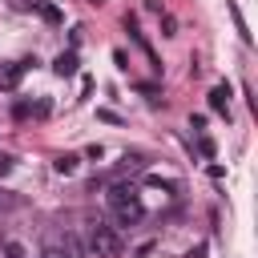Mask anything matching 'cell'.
I'll list each match as a JSON object with an SVG mask.
<instances>
[{
	"mask_svg": "<svg viewBox=\"0 0 258 258\" xmlns=\"http://www.w3.org/2000/svg\"><path fill=\"white\" fill-rule=\"evenodd\" d=\"M52 73H56V77H77V48L60 52V56L52 60Z\"/></svg>",
	"mask_w": 258,
	"mask_h": 258,
	"instance_id": "8992f818",
	"label": "cell"
},
{
	"mask_svg": "<svg viewBox=\"0 0 258 258\" xmlns=\"http://www.w3.org/2000/svg\"><path fill=\"white\" fill-rule=\"evenodd\" d=\"M145 8H149V12H165V8H161V0H145Z\"/></svg>",
	"mask_w": 258,
	"mask_h": 258,
	"instance_id": "ffe728a7",
	"label": "cell"
},
{
	"mask_svg": "<svg viewBox=\"0 0 258 258\" xmlns=\"http://www.w3.org/2000/svg\"><path fill=\"white\" fill-rule=\"evenodd\" d=\"M198 153H202V157H214V141L202 137V141H198Z\"/></svg>",
	"mask_w": 258,
	"mask_h": 258,
	"instance_id": "e0dca14e",
	"label": "cell"
},
{
	"mask_svg": "<svg viewBox=\"0 0 258 258\" xmlns=\"http://www.w3.org/2000/svg\"><path fill=\"white\" fill-rule=\"evenodd\" d=\"M32 8H36L48 24H60V8H56V4H32Z\"/></svg>",
	"mask_w": 258,
	"mask_h": 258,
	"instance_id": "8fae6325",
	"label": "cell"
},
{
	"mask_svg": "<svg viewBox=\"0 0 258 258\" xmlns=\"http://www.w3.org/2000/svg\"><path fill=\"white\" fill-rule=\"evenodd\" d=\"M137 93H145L149 101H157V85H137Z\"/></svg>",
	"mask_w": 258,
	"mask_h": 258,
	"instance_id": "d6986e66",
	"label": "cell"
},
{
	"mask_svg": "<svg viewBox=\"0 0 258 258\" xmlns=\"http://www.w3.org/2000/svg\"><path fill=\"white\" fill-rule=\"evenodd\" d=\"M28 113H32V105H24V101H16V105H12V117H16V121H24Z\"/></svg>",
	"mask_w": 258,
	"mask_h": 258,
	"instance_id": "2e32d148",
	"label": "cell"
},
{
	"mask_svg": "<svg viewBox=\"0 0 258 258\" xmlns=\"http://www.w3.org/2000/svg\"><path fill=\"white\" fill-rule=\"evenodd\" d=\"M32 64H36V56H24V60H16V64H4V69H0V89L12 93V89L20 85V77H24Z\"/></svg>",
	"mask_w": 258,
	"mask_h": 258,
	"instance_id": "277c9868",
	"label": "cell"
},
{
	"mask_svg": "<svg viewBox=\"0 0 258 258\" xmlns=\"http://www.w3.org/2000/svg\"><path fill=\"white\" fill-rule=\"evenodd\" d=\"M185 258H206V246H194V250H189Z\"/></svg>",
	"mask_w": 258,
	"mask_h": 258,
	"instance_id": "44dd1931",
	"label": "cell"
},
{
	"mask_svg": "<svg viewBox=\"0 0 258 258\" xmlns=\"http://www.w3.org/2000/svg\"><path fill=\"white\" fill-rule=\"evenodd\" d=\"M89 4H105V0H89Z\"/></svg>",
	"mask_w": 258,
	"mask_h": 258,
	"instance_id": "7402d4cb",
	"label": "cell"
},
{
	"mask_svg": "<svg viewBox=\"0 0 258 258\" xmlns=\"http://www.w3.org/2000/svg\"><path fill=\"white\" fill-rule=\"evenodd\" d=\"M133 169H145V153H125L121 157V173H133Z\"/></svg>",
	"mask_w": 258,
	"mask_h": 258,
	"instance_id": "30bf717a",
	"label": "cell"
},
{
	"mask_svg": "<svg viewBox=\"0 0 258 258\" xmlns=\"http://www.w3.org/2000/svg\"><path fill=\"white\" fill-rule=\"evenodd\" d=\"M77 165H81V157H77V153H56V161H52V169H56V173H64V177H69V173H77Z\"/></svg>",
	"mask_w": 258,
	"mask_h": 258,
	"instance_id": "9c48e42d",
	"label": "cell"
},
{
	"mask_svg": "<svg viewBox=\"0 0 258 258\" xmlns=\"http://www.w3.org/2000/svg\"><path fill=\"white\" fill-rule=\"evenodd\" d=\"M89 250L97 258H121L125 254V238L117 234V226L97 218V222H89Z\"/></svg>",
	"mask_w": 258,
	"mask_h": 258,
	"instance_id": "7a4b0ae2",
	"label": "cell"
},
{
	"mask_svg": "<svg viewBox=\"0 0 258 258\" xmlns=\"http://www.w3.org/2000/svg\"><path fill=\"white\" fill-rule=\"evenodd\" d=\"M4 258H28V250H24L16 238H8V242H4Z\"/></svg>",
	"mask_w": 258,
	"mask_h": 258,
	"instance_id": "4fadbf2b",
	"label": "cell"
},
{
	"mask_svg": "<svg viewBox=\"0 0 258 258\" xmlns=\"http://www.w3.org/2000/svg\"><path fill=\"white\" fill-rule=\"evenodd\" d=\"M105 202H109V210L117 214L121 226H137L145 218V206H141V194H137L133 181H113L109 194H105Z\"/></svg>",
	"mask_w": 258,
	"mask_h": 258,
	"instance_id": "6da1fadb",
	"label": "cell"
},
{
	"mask_svg": "<svg viewBox=\"0 0 258 258\" xmlns=\"http://www.w3.org/2000/svg\"><path fill=\"white\" fill-rule=\"evenodd\" d=\"M226 8H230V20H234V28H238V36H242V44H254V36H250V28H246V16H242V8H238V0H226Z\"/></svg>",
	"mask_w": 258,
	"mask_h": 258,
	"instance_id": "5b68a950",
	"label": "cell"
},
{
	"mask_svg": "<svg viewBox=\"0 0 258 258\" xmlns=\"http://www.w3.org/2000/svg\"><path fill=\"white\" fill-rule=\"evenodd\" d=\"M40 258H69V250H64V246H60V242L52 238V242L44 246V254H40Z\"/></svg>",
	"mask_w": 258,
	"mask_h": 258,
	"instance_id": "5bb4252c",
	"label": "cell"
},
{
	"mask_svg": "<svg viewBox=\"0 0 258 258\" xmlns=\"http://www.w3.org/2000/svg\"><path fill=\"white\" fill-rule=\"evenodd\" d=\"M125 32H129V36H133V44H137V48L145 52V60H149V69H153V73H161V60H157V52H153V44L145 40V32L137 28V20H133V16H125Z\"/></svg>",
	"mask_w": 258,
	"mask_h": 258,
	"instance_id": "3957f363",
	"label": "cell"
},
{
	"mask_svg": "<svg viewBox=\"0 0 258 258\" xmlns=\"http://www.w3.org/2000/svg\"><path fill=\"white\" fill-rule=\"evenodd\" d=\"M12 165H16V157H8V153H0V177H4V173H12Z\"/></svg>",
	"mask_w": 258,
	"mask_h": 258,
	"instance_id": "ac0fdd59",
	"label": "cell"
},
{
	"mask_svg": "<svg viewBox=\"0 0 258 258\" xmlns=\"http://www.w3.org/2000/svg\"><path fill=\"white\" fill-rule=\"evenodd\" d=\"M145 185H153V189H169V194L177 189L173 181H165V177H157V173H149V177H145Z\"/></svg>",
	"mask_w": 258,
	"mask_h": 258,
	"instance_id": "9a60e30c",
	"label": "cell"
},
{
	"mask_svg": "<svg viewBox=\"0 0 258 258\" xmlns=\"http://www.w3.org/2000/svg\"><path fill=\"white\" fill-rule=\"evenodd\" d=\"M210 109H214V113H230V85H226V81L210 89Z\"/></svg>",
	"mask_w": 258,
	"mask_h": 258,
	"instance_id": "52a82bcc",
	"label": "cell"
},
{
	"mask_svg": "<svg viewBox=\"0 0 258 258\" xmlns=\"http://www.w3.org/2000/svg\"><path fill=\"white\" fill-rule=\"evenodd\" d=\"M161 16V36H177V16L173 12H157Z\"/></svg>",
	"mask_w": 258,
	"mask_h": 258,
	"instance_id": "7c38bea8",
	"label": "cell"
},
{
	"mask_svg": "<svg viewBox=\"0 0 258 258\" xmlns=\"http://www.w3.org/2000/svg\"><path fill=\"white\" fill-rule=\"evenodd\" d=\"M64 250H69V258H85V242L77 238V230H60V238H56Z\"/></svg>",
	"mask_w": 258,
	"mask_h": 258,
	"instance_id": "ba28073f",
	"label": "cell"
}]
</instances>
